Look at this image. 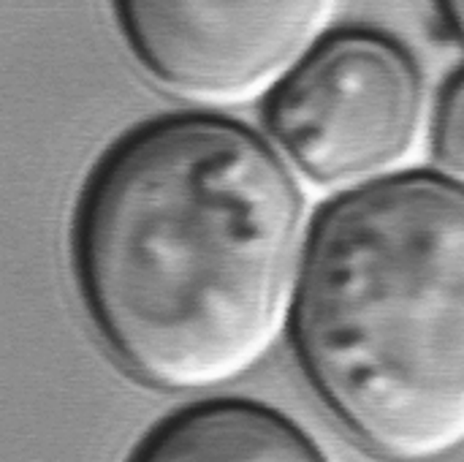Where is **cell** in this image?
<instances>
[{
  "mask_svg": "<svg viewBox=\"0 0 464 462\" xmlns=\"http://www.w3.org/2000/svg\"><path fill=\"white\" fill-rule=\"evenodd\" d=\"M299 362L375 455L432 462L464 444V185L392 174L315 221L294 302Z\"/></svg>",
  "mask_w": 464,
  "mask_h": 462,
  "instance_id": "2",
  "label": "cell"
},
{
  "mask_svg": "<svg viewBox=\"0 0 464 462\" xmlns=\"http://www.w3.org/2000/svg\"><path fill=\"white\" fill-rule=\"evenodd\" d=\"M136 63L169 93L234 103L272 90L315 44L332 0H111Z\"/></svg>",
  "mask_w": 464,
  "mask_h": 462,
  "instance_id": "4",
  "label": "cell"
},
{
  "mask_svg": "<svg viewBox=\"0 0 464 462\" xmlns=\"http://www.w3.org/2000/svg\"><path fill=\"white\" fill-rule=\"evenodd\" d=\"M307 240L304 193L269 139L228 117L171 114L95 166L73 264L111 357L147 387L201 392L277 346Z\"/></svg>",
  "mask_w": 464,
  "mask_h": 462,
  "instance_id": "1",
  "label": "cell"
},
{
  "mask_svg": "<svg viewBox=\"0 0 464 462\" xmlns=\"http://www.w3.org/2000/svg\"><path fill=\"white\" fill-rule=\"evenodd\" d=\"M427 114L424 74L394 35L348 27L315 41L269 90L275 147L315 185L362 188L413 152Z\"/></svg>",
  "mask_w": 464,
  "mask_h": 462,
  "instance_id": "3",
  "label": "cell"
},
{
  "mask_svg": "<svg viewBox=\"0 0 464 462\" xmlns=\"http://www.w3.org/2000/svg\"><path fill=\"white\" fill-rule=\"evenodd\" d=\"M449 30L464 44V0H435Z\"/></svg>",
  "mask_w": 464,
  "mask_h": 462,
  "instance_id": "7",
  "label": "cell"
},
{
  "mask_svg": "<svg viewBox=\"0 0 464 462\" xmlns=\"http://www.w3.org/2000/svg\"><path fill=\"white\" fill-rule=\"evenodd\" d=\"M432 152L440 174L464 185V68L440 93L432 128Z\"/></svg>",
  "mask_w": 464,
  "mask_h": 462,
  "instance_id": "6",
  "label": "cell"
},
{
  "mask_svg": "<svg viewBox=\"0 0 464 462\" xmlns=\"http://www.w3.org/2000/svg\"><path fill=\"white\" fill-rule=\"evenodd\" d=\"M130 462H332L285 414L253 400H207L158 425Z\"/></svg>",
  "mask_w": 464,
  "mask_h": 462,
  "instance_id": "5",
  "label": "cell"
}]
</instances>
